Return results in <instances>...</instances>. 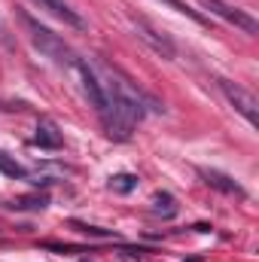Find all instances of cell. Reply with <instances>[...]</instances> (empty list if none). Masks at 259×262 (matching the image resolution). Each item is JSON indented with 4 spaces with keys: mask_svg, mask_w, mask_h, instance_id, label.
Returning a JSON list of instances; mask_svg holds the SVG:
<instances>
[{
    "mask_svg": "<svg viewBox=\"0 0 259 262\" xmlns=\"http://www.w3.org/2000/svg\"><path fill=\"white\" fill-rule=\"evenodd\" d=\"M162 3H168V6H174L177 12H183V15H189V18H195V21H204V18H201V15H198L195 9H189V6H186L183 0H162Z\"/></svg>",
    "mask_w": 259,
    "mask_h": 262,
    "instance_id": "obj_13",
    "label": "cell"
},
{
    "mask_svg": "<svg viewBox=\"0 0 259 262\" xmlns=\"http://www.w3.org/2000/svg\"><path fill=\"white\" fill-rule=\"evenodd\" d=\"M25 25H28V31H31V43H34V49H37L40 55H46V58L55 61V64H76L70 46H67L55 31H49L46 25L34 21L31 15H25Z\"/></svg>",
    "mask_w": 259,
    "mask_h": 262,
    "instance_id": "obj_1",
    "label": "cell"
},
{
    "mask_svg": "<svg viewBox=\"0 0 259 262\" xmlns=\"http://www.w3.org/2000/svg\"><path fill=\"white\" fill-rule=\"evenodd\" d=\"M217 85H220V92L226 95V101H229V104H232V107H235V110H238L247 122H250V125H256V122H259V116H256V107H259L256 98H253L247 89H241L238 82H229V79H217Z\"/></svg>",
    "mask_w": 259,
    "mask_h": 262,
    "instance_id": "obj_4",
    "label": "cell"
},
{
    "mask_svg": "<svg viewBox=\"0 0 259 262\" xmlns=\"http://www.w3.org/2000/svg\"><path fill=\"white\" fill-rule=\"evenodd\" d=\"M76 73H79V85H82V95H85V101H89V107L101 116V122H107L110 119V98H107V89H104V82H101V76L92 70L89 61H76Z\"/></svg>",
    "mask_w": 259,
    "mask_h": 262,
    "instance_id": "obj_2",
    "label": "cell"
},
{
    "mask_svg": "<svg viewBox=\"0 0 259 262\" xmlns=\"http://www.w3.org/2000/svg\"><path fill=\"white\" fill-rule=\"evenodd\" d=\"M177 198L171 195V192H156L153 195V213L156 216H162V220H174L177 216Z\"/></svg>",
    "mask_w": 259,
    "mask_h": 262,
    "instance_id": "obj_8",
    "label": "cell"
},
{
    "mask_svg": "<svg viewBox=\"0 0 259 262\" xmlns=\"http://www.w3.org/2000/svg\"><path fill=\"white\" fill-rule=\"evenodd\" d=\"M34 143L40 149H61L64 146V137H61V131H58V125L52 119H40L37 134H34Z\"/></svg>",
    "mask_w": 259,
    "mask_h": 262,
    "instance_id": "obj_7",
    "label": "cell"
},
{
    "mask_svg": "<svg viewBox=\"0 0 259 262\" xmlns=\"http://www.w3.org/2000/svg\"><path fill=\"white\" fill-rule=\"evenodd\" d=\"M134 31H137V37L156 52V55H162L165 61H171L174 55H177V46L171 43V37H165L162 31H156L149 21H143V18H134Z\"/></svg>",
    "mask_w": 259,
    "mask_h": 262,
    "instance_id": "obj_5",
    "label": "cell"
},
{
    "mask_svg": "<svg viewBox=\"0 0 259 262\" xmlns=\"http://www.w3.org/2000/svg\"><path fill=\"white\" fill-rule=\"evenodd\" d=\"M198 6L201 9H207L210 15H217V18H223V21H229V25H235V28H241L244 34H259V21L250 15V12H244V9H238V6H232V3H226V0H198Z\"/></svg>",
    "mask_w": 259,
    "mask_h": 262,
    "instance_id": "obj_3",
    "label": "cell"
},
{
    "mask_svg": "<svg viewBox=\"0 0 259 262\" xmlns=\"http://www.w3.org/2000/svg\"><path fill=\"white\" fill-rule=\"evenodd\" d=\"M82 262H89V259H82Z\"/></svg>",
    "mask_w": 259,
    "mask_h": 262,
    "instance_id": "obj_15",
    "label": "cell"
},
{
    "mask_svg": "<svg viewBox=\"0 0 259 262\" xmlns=\"http://www.w3.org/2000/svg\"><path fill=\"white\" fill-rule=\"evenodd\" d=\"M110 189L119 192V195H128V192L137 189V177L134 174H116V177H110Z\"/></svg>",
    "mask_w": 259,
    "mask_h": 262,
    "instance_id": "obj_11",
    "label": "cell"
},
{
    "mask_svg": "<svg viewBox=\"0 0 259 262\" xmlns=\"http://www.w3.org/2000/svg\"><path fill=\"white\" fill-rule=\"evenodd\" d=\"M0 174H6V177H12V180H25V177H28V168H25L21 162H15L12 156L0 152Z\"/></svg>",
    "mask_w": 259,
    "mask_h": 262,
    "instance_id": "obj_10",
    "label": "cell"
},
{
    "mask_svg": "<svg viewBox=\"0 0 259 262\" xmlns=\"http://www.w3.org/2000/svg\"><path fill=\"white\" fill-rule=\"evenodd\" d=\"M34 3H40V9H46V12H52L55 18H61L64 25L70 28H85V21H82V15L67 3V0H34Z\"/></svg>",
    "mask_w": 259,
    "mask_h": 262,
    "instance_id": "obj_6",
    "label": "cell"
},
{
    "mask_svg": "<svg viewBox=\"0 0 259 262\" xmlns=\"http://www.w3.org/2000/svg\"><path fill=\"white\" fill-rule=\"evenodd\" d=\"M204 180H207L210 186H217V189L229 192V195H244V189H241L235 180H229L226 174H217V171H204Z\"/></svg>",
    "mask_w": 259,
    "mask_h": 262,
    "instance_id": "obj_9",
    "label": "cell"
},
{
    "mask_svg": "<svg viewBox=\"0 0 259 262\" xmlns=\"http://www.w3.org/2000/svg\"><path fill=\"white\" fill-rule=\"evenodd\" d=\"M85 235H95V238H113V232H104V229H98V226H79Z\"/></svg>",
    "mask_w": 259,
    "mask_h": 262,
    "instance_id": "obj_14",
    "label": "cell"
},
{
    "mask_svg": "<svg viewBox=\"0 0 259 262\" xmlns=\"http://www.w3.org/2000/svg\"><path fill=\"white\" fill-rule=\"evenodd\" d=\"M46 204H49L46 195H28V198H18L15 201V207H21V210H43Z\"/></svg>",
    "mask_w": 259,
    "mask_h": 262,
    "instance_id": "obj_12",
    "label": "cell"
}]
</instances>
